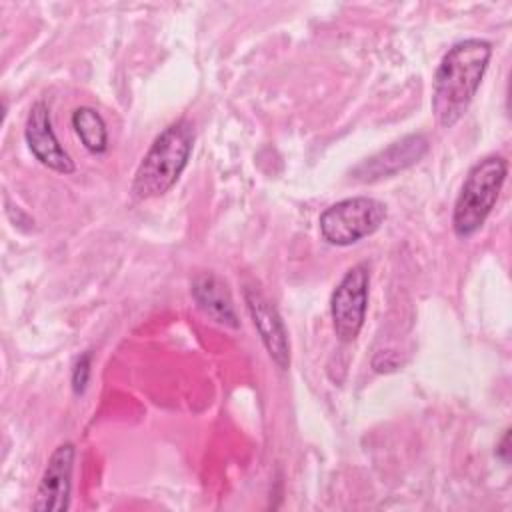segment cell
I'll return each instance as SVG.
<instances>
[{
	"instance_id": "6da1fadb",
	"label": "cell",
	"mask_w": 512,
	"mask_h": 512,
	"mask_svg": "<svg viewBox=\"0 0 512 512\" xmlns=\"http://www.w3.org/2000/svg\"><path fill=\"white\" fill-rule=\"evenodd\" d=\"M490 58L492 44L480 38L460 40L442 56L432 82V112L442 128H452L466 114Z\"/></svg>"
},
{
	"instance_id": "7a4b0ae2",
	"label": "cell",
	"mask_w": 512,
	"mask_h": 512,
	"mask_svg": "<svg viewBox=\"0 0 512 512\" xmlns=\"http://www.w3.org/2000/svg\"><path fill=\"white\" fill-rule=\"evenodd\" d=\"M192 144L194 132L190 122L178 120L164 128L154 138L134 172L132 194L138 200H150L166 194L182 176L192 154Z\"/></svg>"
},
{
	"instance_id": "3957f363",
	"label": "cell",
	"mask_w": 512,
	"mask_h": 512,
	"mask_svg": "<svg viewBox=\"0 0 512 512\" xmlns=\"http://www.w3.org/2000/svg\"><path fill=\"white\" fill-rule=\"evenodd\" d=\"M508 174V162L490 154L478 160L466 174L452 212V228L458 238L476 234L490 216Z\"/></svg>"
},
{
	"instance_id": "277c9868",
	"label": "cell",
	"mask_w": 512,
	"mask_h": 512,
	"mask_svg": "<svg viewBox=\"0 0 512 512\" xmlns=\"http://www.w3.org/2000/svg\"><path fill=\"white\" fill-rule=\"evenodd\" d=\"M386 204L370 196H352L328 206L318 228L322 238L332 246H350L374 234L386 220Z\"/></svg>"
},
{
	"instance_id": "5b68a950",
	"label": "cell",
	"mask_w": 512,
	"mask_h": 512,
	"mask_svg": "<svg viewBox=\"0 0 512 512\" xmlns=\"http://www.w3.org/2000/svg\"><path fill=\"white\" fill-rule=\"evenodd\" d=\"M368 268L364 264L352 266L330 298V316L334 334L342 344L354 342L364 326L366 310H368Z\"/></svg>"
},
{
	"instance_id": "8992f818",
	"label": "cell",
	"mask_w": 512,
	"mask_h": 512,
	"mask_svg": "<svg viewBox=\"0 0 512 512\" xmlns=\"http://www.w3.org/2000/svg\"><path fill=\"white\" fill-rule=\"evenodd\" d=\"M74 458H76V448L72 442H64L58 448H54L40 476V482L32 500V510L36 512L68 510Z\"/></svg>"
},
{
	"instance_id": "52a82bcc",
	"label": "cell",
	"mask_w": 512,
	"mask_h": 512,
	"mask_svg": "<svg viewBox=\"0 0 512 512\" xmlns=\"http://www.w3.org/2000/svg\"><path fill=\"white\" fill-rule=\"evenodd\" d=\"M24 138L30 148V152L36 156V160L44 166H48L54 172L60 174H72L74 172V160L70 154L62 148L58 142L54 128H52V118L46 102L38 100L30 106V112L26 116V126H24Z\"/></svg>"
},
{
	"instance_id": "ba28073f",
	"label": "cell",
	"mask_w": 512,
	"mask_h": 512,
	"mask_svg": "<svg viewBox=\"0 0 512 512\" xmlns=\"http://www.w3.org/2000/svg\"><path fill=\"white\" fill-rule=\"evenodd\" d=\"M244 302L268 356L280 370H286L290 366V342L276 306L256 288L244 290Z\"/></svg>"
},
{
	"instance_id": "9c48e42d",
	"label": "cell",
	"mask_w": 512,
	"mask_h": 512,
	"mask_svg": "<svg viewBox=\"0 0 512 512\" xmlns=\"http://www.w3.org/2000/svg\"><path fill=\"white\" fill-rule=\"evenodd\" d=\"M428 152V140L424 134H408L388 148L366 158L352 168V178L360 182H376L388 178L412 164H416Z\"/></svg>"
},
{
	"instance_id": "30bf717a",
	"label": "cell",
	"mask_w": 512,
	"mask_h": 512,
	"mask_svg": "<svg viewBox=\"0 0 512 512\" xmlns=\"http://www.w3.org/2000/svg\"><path fill=\"white\" fill-rule=\"evenodd\" d=\"M192 298L196 300L198 308L210 316L214 322L230 326V328H238V316L232 304V296L226 288V284L212 272H204L198 274L192 280Z\"/></svg>"
},
{
	"instance_id": "8fae6325",
	"label": "cell",
	"mask_w": 512,
	"mask_h": 512,
	"mask_svg": "<svg viewBox=\"0 0 512 512\" xmlns=\"http://www.w3.org/2000/svg\"><path fill=\"white\" fill-rule=\"evenodd\" d=\"M72 128L82 146L92 154H102L108 148V130L104 118L90 106H80L72 112Z\"/></svg>"
},
{
	"instance_id": "7c38bea8",
	"label": "cell",
	"mask_w": 512,
	"mask_h": 512,
	"mask_svg": "<svg viewBox=\"0 0 512 512\" xmlns=\"http://www.w3.org/2000/svg\"><path fill=\"white\" fill-rule=\"evenodd\" d=\"M90 366H92V352L86 350L82 352L74 366H72V390L74 394H82L88 386V378H90Z\"/></svg>"
},
{
	"instance_id": "4fadbf2b",
	"label": "cell",
	"mask_w": 512,
	"mask_h": 512,
	"mask_svg": "<svg viewBox=\"0 0 512 512\" xmlns=\"http://www.w3.org/2000/svg\"><path fill=\"white\" fill-rule=\"evenodd\" d=\"M508 438H510V430L504 432V436H502V440H500V444H498V450H496V454H498L504 462H508Z\"/></svg>"
}]
</instances>
